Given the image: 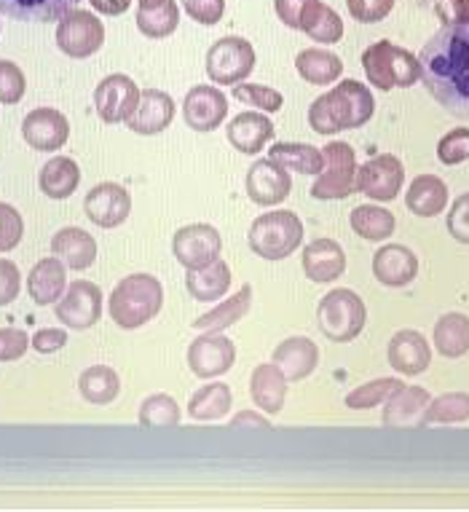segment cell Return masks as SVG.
<instances>
[{
    "label": "cell",
    "instance_id": "1",
    "mask_svg": "<svg viewBox=\"0 0 469 512\" xmlns=\"http://www.w3.org/2000/svg\"><path fill=\"white\" fill-rule=\"evenodd\" d=\"M421 81L448 113L469 118V19H451L419 54Z\"/></svg>",
    "mask_w": 469,
    "mask_h": 512
},
{
    "label": "cell",
    "instance_id": "2",
    "mask_svg": "<svg viewBox=\"0 0 469 512\" xmlns=\"http://www.w3.org/2000/svg\"><path fill=\"white\" fill-rule=\"evenodd\" d=\"M376 100L368 86L346 78L327 94L317 97L309 108V124L319 135H335L344 129H360L373 118Z\"/></svg>",
    "mask_w": 469,
    "mask_h": 512
},
{
    "label": "cell",
    "instance_id": "3",
    "mask_svg": "<svg viewBox=\"0 0 469 512\" xmlns=\"http://www.w3.org/2000/svg\"><path fill=\"white\" fill-rule=\"evenodd\" d=\"M164 285L153 274H129L110 293V317L121 330H137L159 317Z\"/></svg>",
    "mask_w": 469,
    "mask_h": 512
},
{
    "label": "cell",
    "instance_id": "4",
    "mask_svg": "<svg viewBox=\"0 0 469 512\" xmlns=\"http://www.w3.org/2000/svg\"><path fill=\"white\" fill-rule=\"evenodd\" d=\"M362 68L370 86H376L381 92L408 89L421 78L419 57H413L408 49L394 46L392 41L370 43L362 54Z\"/></svg>",
    "mask_w": 469,
    "mask_h": 512
},
{
    "label": "cell",
    "instance_id": "5",
    "mask_svg": "<svg viewBox=\"0 0 469 512\" xmlns=\"http://www.w3.org/2000/svg\"><path fill=\"white\" fill-rule=\"evenodd\" d=\"M250 250L266 261H285L303 242L301 218L290 210L258 215L250 226Z\"/></svg>",
    "mask_w": 469,
    "mask_h": 512
},
{
    "label": "cell",
    "instance_id": "6",
    "mask_svg": "<svg viewBox=\"0 0 469 512\" xmlns=\"http://www.w3.org/2000/svg\"><path fill=\"white\" fill-rule=\"evenodd\" d=\"M368 322V309L360 295L349 290V287H338L319 301L317 309V325L325 333V338L335 344H346L354 341L365 330Z\"/></svg>",
    "mask_w": 469,
    "mask_h": 512
},
{
    "label": "cell",
    "instance_id": "7",
    "mask_svg": "<svg viewBox=\"0 0 469 512\" xmlns=\"http://www.w3.org/2000/svg\"><path fill=\"white\" fill-rule=\"evenodd\" d=\"M325 167L311 185V196L319 202H335L346 199L357 191V153L349 143H327L322 148Z\"/></svg>",
    "mask_w": 469,
    "mask_h": 512
},
{
    "label": "cell",
    "instance_id": "8",
    "mask_svg": "<svg viewBox=\"0 0 469 512\" xmlns=\"http://www.w3.org/2000/svg\"><path fill=\"white\" fill-rule=\"evenodd\" d=\"M207 76L220 86L242 84L255 70V49L242 35H226L207 51Z\"/></svg>",
    "mask_w": 469,
    "mask_h": 512
},
{
    "label": "cell",
    "instance_id": "9",
    "mask_svg": "<svg viewBox=\"0 0 469 512\" xmlns=\"http://www.w3.org/2000/svg\"><path fill=\"white\" fill-rule=\"evenodd\" d=\"M105 43V25L94 17L92 11L73 9L59 19L57 46L67 57L86 59L97 54Z\"/></svg>",
    "mask_w": 469,
    "mask_h": 512
},
{
    "label": "cell",
    "instance_id": "10",
    "mask_svg": "<svg viewBox=\"0 0 469 512\" xmlns=\"http://www.w3.org/2000/svg\"><path fill=\"white\" fill-rule=\"evenodd\" d=\"M220 250H223V239L218 228L210 223H191V226L177 228L172 239V252L185 271L210 266L215 258H220Z\"/></svg>",
    "mask_w": 469,
    "mask_h": 512
},
{
    "label": "cell",
    "instance_id": "11",
    "mask_svg": "<svg viewBox=\"0 0 469 512\" xmlns=\"http://www.w3.org/2000/svg\"><path fill=\"white\" fill-rule=\"evenodd\" d=\"M102 317V290L94 282L76 279L57 301V319L70 330L94 328Z\"/></svg>",
    "mask_w": 469,
    "mask_h": 512
},
{
    "label": "cell",
    "instance_id": "12",
    "mask_svg": "<svg viewBox=\"0 0 469 512\" xmlns=\"http://www.w3.org/2000/svg\"><path fill=\"white\" fill-rule=\"evenodd\" d=\"M405 183V167L392 153H381L357 169V191L373 202H392Z\"/></svg>",
    "mask_w": 469,
    "mask_h": 512
},
{
    "label": "cell",
    "instance_id": "13",
    "mask_svg": "<svg viewBox=\"0 0 469 512\" xmlns=\"http://www.w3.org/2000/svg\"><path fill=\"white\" fill-rule=\"evenodd\" d=\"M140 102V86L124 73L102 78L100 86L94 89V108L105 124H124Z\"/></svg>",
    "mask_w": 469,
    "mask_h": 512
},
{
    "label": "cell",
    "instance_id": "14",
    "mask_svg": "<svg viewBox=\"0 0 469 512\" xmlns=\"http://www.w3.org/2000/svg\"><path fill=\"white\" fill-rule=\"evenodd\" d=\"M236 346L223 333H201L188 346V368L199 378H218L234 368Z\"/></svg>",
    "mask_w": 469,
    "mask_h": 512
},
{
    "label": "cell",
    "instance_id": "15",
    "mask_svg": "<svg viewBox=\"0 0 469 512\" xmlns=\"http://www.w3.org/2000/svg\"><path fill=\"white\" fill-rule=\"evenodd\" d=\"M247 196L260 207H277L293 191V177L277 161L260 159L247 169Z\"/></svg>",
    "mask_w": 469,
    "mask_h": 512
},
{
    "label": "cell",
    "instance_id": "16",
    "mask_svg": "<svg viewBox=\"0 0 469 512\" xmlns=\"http://www.w3.org/2000/svg\"><path fill=\"white\" fill-rule=\"evenodd\" d=\"M228 116V97L218 86H191L185 94L183 118L185 126L193 132H212Z\"/></svg>",
    "mask_w": 469,
    "mask_h": 512
},
{
    "label": "cell",
    "instance_id": "17",
    "mask_svg": "<svg viewBox=\"0 0 469 512\" xmlns=\"http://www.w3.org/2000/svg\"><path fill=\"white\" fill-rule=\"evenodd\" d=\"M86 218L100 228H118L132 212V196L124 185L100 183L84 199Z\"/></svg>",
    "mask_w": 469,
    "mask_h": 512
},
{
    "label": "cell",
    "instance_id": "18",
    "mask_svg": "<svg viewBox=\"0 0 469 512\" xmlns=\"http://www.w3.org/2000/svg\"><path fill=\"white\" fill-rule=\"evenodd\" d=\"M22 137L33 151H59L70 137V124L57 108H35L22 121Z\"/></svg>",
    "mask_w": 469,
    "mask_h": 512
},
{
    "label": "cell",
    "instance_id": "19",
    "mask_svg": "<svg viewBox=\"0 0 469 512\" xmlns=\"http://www.w3.org/2000/svg\"><path fill=\"white\" fill-rule=\"evenodd\" d=\"M389 365L402 376H421L432 365V349L419 330H400L394 333L386 349Z\"/></svg>",
    "mask_w": 469,
    "mask_h": 512
},
{
    "label": "cell",
    "instance_id": "20",
    "mask_svg": "<svg viewBox=\"0 0 469 512\" xmlns=\"http://www.w3.org/2000/svg\"><path fill=\"white\" fill-rule=\"evenodd\" d=\"M172 118H175V100L161 89H145V92H140V102H137V108L126 124L134 135L151 137L164 132L172 124Z\"/></svg>",
    "mask_w": 469,
    "mask_h": 512
},
{
    "label": "cell",
    "instance_id": "21",
    "mask_svg": "<svg viewBox=\"0 0 469 512\" xmlns=\"http://www.w3.org/2000/svg\"><path fill=\"white\" fill-rule=\"evenodd\" d=\"M373 274L386 287H408L419 277V258L405 244H386L373 255Z\"/></svg>",
    "mask_w": 469,
    "mask_h": 512
},
{
    "label": "cell",
    "instance_id": "22",
    "mask_svg": "<svg viewBox=\"0 0 469 512\" xmlns=\"http://www.w3.org/2000/svg\"><path fill=\"white\" fill-rule=\"evenodd\" d=\"M303 271L311 282L327 285L344 277L346 252L335 239H314L303 247Z\"/></svg>",
    "mask_w": 469,
    "mask_h": 512
},
{
    "label": "cell",
    "instance_id": "23",
    "mask_svg": "<svg viewBox=\"0 0 469 512\" xmlns=\"http://www.w3.org/2000/svg\"><path fill=\"white\" fill-rule=\"evenodd\" d=\"M252 403L268 416H277L285 408L287 376L279 370L277 362H260L250 376Z\"/></svg>",
    "mask_w": 469,
    "mask_h": 512
},
{
    "label": "cell",
    "instance_id": "24",
    "mask_svg": "<svg viewBox=\"0 0 469 512\" xmlns=\"http://www.w3.org/2000/svg\"><path fill=\"white\" fill-rule=\"evenodd\" d=\"M51 252L54 258L65 263L67 269L86 271L97 261V242L89 231L78 226L59 228L54 239H51Z\"/></svg>",
    "mask_w": 469,
    "mask_h": 512
},
{
    "label": "cell",
    "instance_id": "25",
    "mask_svg": "<svg viewBox=\"0 0 469 512\" xmlns=\"http://www.w3.org/2000/svg\"><path fill=\"white\" fill-rule=\"evenodd\" d=\"M429 392L424 387H405L402 384L384 408V424L386 427H424V413L429 408Z\"/></svg>",
    "mask_w": 469,
    "mask_h": 512
},
{
    "label": "cell",
    "instance_id": "26",
    "mask_svg": "<svg viewBox=\"0 0 469 512\" xmlns=\"http://www.w3.org/2000/svg\"><path fill=\"white\" fill-rule=\"evenodd\" d=\"M228 143L234 145L239 153H260L266 148V143L274 137V124L266 113H239L228 121Z\"/></svg>",
    "mask_w": 469,
    "mask_h": 512
},
{
    "label": "cell",
    "instance_id": "27",
    "mask_svg": "<svg viewBox=\"0 0 469 512\" xmlns=\"http://www.w3.org/2000/svg\"><path fill=\"white\" fill-rule=\"evenodd\" d=\"M274 362L285 373L287 381H303L317 370L319 349L311 338L293 336L274 349Z\"/></svg>",
    "mask_w": 469,
    "mask_h": 512
},
{
    "label": "cell",
    "instance_id": "28",
    "mask_svg": "<svg viewBox=\"0 0 469 512\" xmlns=\"http://www.w3.org/2000/svg\"><path fill=\"white\" fill-rule=\"evenodd\" d=\"M67 290V266L59 258H43L27 277V293L38 306L57 303Z\"/></svg>",
    "mask_w": 469,
    "mask_h": 512
},
{
    "label": "cell",
    "instance_id": "29",
    "mask_svg": "<svg viewBox=\"0 0 469 512\" xmlns=\"http://www.w3.org/2000/svg\"><path fill=\"white\" fill-rule=\"evenodd\" d=\"M185 287L193 295V301L215 303L226 298L228 287H231V269L223 258H215L210 266L204 269H193L185 274Z\"/></svg>",
    "mask_w": 469,
    "mask_h": 512
},
{
    "label": "cell",
    "instance_id": "30",
    "mask_svg": "<svg viewBox=\"0 0 469 512\" xmlns=\"http://www.w3.org/2000/svg\"><path fill=\"white\" fill-rule=\"evenodd\" d=\"M405 204L413 215L419 218H435L443 215L448 207V185L437 175H419L408 185V194H405Z\"/></svg>",
    "mask_w": 469,
    "mask_h": 512
},
{
    "label": "cell",
    "instance_id": "31",
    "mask_svg": "<svg viewBox=\"0 0 469 512\" xmlns=\"http://www.w3.org/2000/svg\"><path fill=\"white\" fill-rule=\"evenodd\" d=\"M252 306V287L244 285L239 293L228 295V301L220 298V303L215 309H210L207 314H201L196 322H193V328L201 330V333H223L236 322H242L247 314H250Z\"/></svg>",
    "mask_w": 469,
    "mask_h": 512
},
{
    "label": "cell",
    "instance_id": "32",
    "mask_svg": "<svg viewBox=\"0 0 469 512\" xmlns=\"http://www.w3.org/2000/svg\"><path fill=\"white\" fill-rule=\"evenodd\" d=\"M78 183H81V169L70 156H54L41 167L38 185L49 199H70L76 194Z\"/></svg>",
    "mask_w": 469,
    "mask_h": 512
},
{
    "label": "cell",
    "instance_id": "33",
    "mask_svg": "<svg viewBox=\"0 0 469 512\" xmlns=\"http://www.w3.org/2000/svg\"><path fill=\"white\" fill-rule=\"evenodd\" d=\"M78 6V0H0V14L17 22H57Z\"/></svg>",
    "mask_w": 469,
    "mask_h": 512
},
{
    "label": "cell",
    "instance_id": "34",
    "mask_svg": "<svg viewBox=\"0 0 469 512\" xmlns=\"http://www.w3.org/2000/svg\"><path fill=\"white\" fill-rule=\"evenodd\" d=\"M295 70L303 81H309L314 86H327L341 78L344 73V62L341 57H335L333 51L327 49H303L295 57Z\"/></svg>",
    "mask_w": 469,
    "mask_h": 512
},
{
    "label": "cell",
    "instance_id": "35",
    "mask_svg": "<svg viewBox=\"0 0 469 512\" xmlns=\"http://www.w3.org/2000/svg\"><path fill=\"white\" fill-rule=\"evenodd\" d=\"M435 346L437 352L448 360H459L469 354V317L451 311L435 322Z\"/></svg>",
    "mask_w": 469,
    "mask_h": 512
},
{
    "label": "cell",
    "instance_id": "36",
    "mask_svg": "<svg viewBox=\"0 0 469 512\" xmlns=\"http://www.w3.org/2000/svg\"><path fill=\"white\" fill-rule=\"evenodd\" d=\"M268 159L277 161L287 172H298V175H319L325 167L322 151L306 143H274L268 151Z\"/></svg>",
    "mask_w": 469,
    "mask_h": 512
},
{
    "label": "cell",
    "instance_id": "37",
    "mask_svg": "<svg viewBox=\"0 0 469 512\" xmlns=\"http://www.w3.org/2000/svg\"><path fill=\"white\" fill-rule=\"evenodd\" d=\"M234 405V395L223 381L207 384L193 392L191 403H188V416L196 421H220L226 419L228 411Z\"/></svg>",
    "mask_w": 469,
    "mask_h": 512
},
{
    "label": "cell",
    "instance_id": "38",
    "mask_svg": "<svg viewBox=\"0 0 469 512\" xmlns=\"http://www.w3.org/2000/svg\"><path fill=\"white\" fill-rule=\"evenodd\" d=\"M78 392H81L86 403L110 405L121 392V378L108 365H92L78 378Z\"/></svg>",
    "mask_w": 469,
    "mask_h": 512
},
{
    "label": "cell",
    "instance_id": "39",
    "mask_svg": "<svg viewBox=\"0 0 469 512\" xmlns=\"http://www.w3.org/2000/svg\"><path fill=\"white\" fill-rule=\"evenodd\" d=\"M301 30L309 35L314 43H338L344 38V22L335 14L330 6H325L322 0H314L309 11L303 14Z\"/></svg>",
    "mask_w": 469,
    "mask_h": 512
},
{
    "label": "cell",
    "instance_id": "40",
    "mask_svg": "<svg viewBox=\"0 0 469 512\" xmlns=\"http://www.w3.org/2000/svg\"><path fill=\"white\" fill-rule=\"evenodd\" d=\"M349 223H352L354 234L368 239V242H384L394 234V215L384 207H376V204H362V207H354L352 215H349Z\"/></svg>",
    "mask_w": 469,
    "mask_h": 512
},
{
    "label": "cell",
    "instance_id": "41",
    "mask_svg": "<svg viewBox=\"0 0 469 512\" xmlns=\"http://www.w3.org/2000/svg\"><path fill=\"white\" fill-rule=\"evenodd\" d=\"M180 25V6L175 0H164L153 9H137V30L148 38H167Z\"/></svg>",
    "mask_w": 469,
    "mask_h": 512
},
{
    "label": "cell",
    "instance_id": "42",
    "mask_svg": "<svg viewBox=\"0 0 469 512\" xmlns=\"http://www.w3.org/2000/svg\"><path fill=\"white\" fill-rule=\"evenodd\" d=\"M140 424L148 429H169L177 427L183 413H180V405L172 395H151L145 397L143 405H140Z\"/></svg>",
    "mask_w": 469,
    "mask_h": 512
},
{
    "label": "cell",
    "instance_id": "43",
    "mask_svg": "<svg viewBox=\"0 0 469 512\" xmlns=\"http://www.w3.org/2000/svg\"><path fill=\"white\" fill-rule=\"evenodd\" d=\"M469 421V395L467 392H448L435 400H429L424 413V427L427 424H461Z\"/></svg>",
    "mask_w": 469,
    "mask_h": 512
},
{
    "label": "cell",
    "instance_id": "44",
    "mask_svg": "<svg viewBox=\"0 0 469 512\" xmlns=\"http://www.w3.org/2000/svg\"><path fill=\"white\" fill-rule=\"evenodd\" d=\"M400 387V378H376V381H368V384H362V387L352 389L346 395V408H352V411H370V408L386 403Z\"/></svg>",
    "mask_w": 469,
    "mask_h": 512
},
{
    "label": "cell",
    "instance_id": "45",
    "mask_svg": "<svg viewBox=\"0 0 469 512\" xmlns=\"http://www.w3.org/2000/svg\"><path fill=\"white\" fill-rule=\"evenodd\" d=\"M234 97L244 105H250V108H258L260 113H277L285 105V97L277 89L263 84H244V81L234 86Z\"/></svg>",
    "mask_w": 469,
    "mask_h": 512
},
{
    "label": "cell",
    "instance_id": "46",
    "mask_svg": "<svg viewBox=\"0 0 469 512\" xmlns=\"http://www.w3.org/2000/svg\"><path fill=\"white\" fill-rule=\"evenodd\" d=\"M437 159L443 161L445 167H456L469 161V129H451L448 135L437 143Z\"/></svg>",
    "mask_w": 469,
    "mask_h": 512
},
{
    "label": "cell",
    "instance_id": "47",
    "mask_svg": "<svg viewBox=\"0 0 469 512\" xmlns=\"http://www.w3.org/2000/svg\"><path fill=\"white\" fill-rule=\"evenodd\" d=\"M27 81L25 73L11 59H0V102L3 105H17L25 97Z\"/></svg>",
    "mask_w": 469,
    "mask_h": 512
},
{
    "label": "cell",
    "instance_id": "48",
    "mask_svg": "<svg viewBox=\"0 0 469 512\" xmlns=\"http://www.w3.org/2000/svg\"><path fill=\"white\" fill-rule=\"evenodd\" d=\"M25 236V220L17 207L0 202V252H11Z\"/></svg>",
    "mask_w": 469,
    "mask_h": 512
},
{
    "label": "cell",
    "instance_id": "49",
    "mask_svg": "<svg viewBox=\"0 0 469 512\" xmlns=\"http://www.w3.org/2000/svg\"><path fill=\"white\" fill-rule=\"evenodd\" d=\"M346 6H349V14L357 22H362V25H376V22H381V19L392 14L394 0H346Z\"/></svg>",
    "mask_w": 469,
    "mask_h": 512
},
{
    "label": "cell",
    "instance_id": "50",
    "mask_svg": "<svg viewBox=\"0 0 469 512\" xmlns=\"http://www.w3.org/2000/svg\"><path fill=\"white\" fill-rule=\"evenodd\" d=\"M185 14L199 25H218L226 14V0H183Z\"/></svg>",
    "mask_w": 469,
    "mask_h": 512
},
{
    "label": "cell",
    "instance_id": "51",
    "mask_svg": "<svg viewBox=\"0 0 469 512\" xmlns=\"http://www.w3.org/2000/svg\"><path fill=\"white\" fill-rule=\"evenodd\" d=\"M30 349V336L19 328H0V362L22 360Z\"/></svg>",
    "mask_w": 469,
    "mask_h": 512
},
{
    "label": "cell",
    "instance_id": "52",
    "mask_svg": "<svg viewBox=\"0 0 469 512\" xmlns=\"http://www.w3.org/2000/svg\"><path fill=\"white\" fill-rule=\"evenodd\" d=\"M448 234L461 244H469V194H461L448 215Z\"/></svg>",
    "mask_w": 469,
    "mask_h": 512
},
{
    "label": "cell",
    "instance_id": "53",
    "mask_svg": "<svg viewBox=\"0 0 469 512\" xmlns=\"http://www.w3.org/2000/svg\"><path fill=\"white\" fill-rule=\"evenodd\" d=\"M19 290H22V274H19L17 263L0 258V306L17 301Z\"/></svg>",
    "mask_w": 469,
    "mask_h": 512
},
{
    "label": "cell",
    "instance_id": "54",
    "mask_svg": "<svg viewBox=\"0 0 469 512\" xmlns=\"http://www.w3.org/2000/svg\"><path fill=\"white\" fill-rule=\"evenodd\" d=\"M314 0H274V9H277V17L285 22L287 27L293 30H301L303 14L309 11V6Z\"/></svg>",
    "mask_w": 469,
    "mask_h": 512
},
{
    "label": "cell",
    "instance_id": "55",
    "mask_svg": "<svg viewBox=\"0 0 469 512\" xmlns=\"http://www.w3.org/2000/svg\"><path fill=\"white\" fill-rule=\"evenodd\" d=\"M65 344H67V333L62 328H43L30 338V346H33L38 354H54L59 352Z\"/></svg>",
    "mask_w": 469,
    "mask_h": 512
},
{
    "label": "cell",
    "instance_id": "56",
    "mask_svg": "<svg viewBox=\"0 0 469 512\" xmlns=\"http://www.w3.org/2000/svg\"><path fill=\"white\" fill-rule=\"evenodd\" d=\"M89 3L94 6V11H100L105 17H118L132 6V0H89Z\"/></svg>",
    "mask_w": 469,
    "mask_h": 512
},
{
    "label": "cell",
    "instance_id": "57",
    "mask_svg": "<svg viewBox=\"0 0 469 512\" xmlns=\"http://www.w3.org/2000/svg\"><path fill=\"white\" fill-rule=\"evenodd\" d=\"M242 424H252V427H260L266 429L271 421L266 419V416H260V413H252V411H242L236 413L234 419H231V427H242Z\"/></svg>",
    "mask_w": 469,
    "mask_h": 512
},
{
    "label": "cell",
    "instance_id": "58",
    "mask_svg": "<svg viewBox=\"0 0 469 512\" xmlns=\"http://www.w3.org/2000/svg\"><path fill=\"white\" fill-rule=\"evenodd\" d=\"M453 19H469V0H453Z\"/></svg>",
    "mask_w": 469,
    "mask_h": 512
},
{
    "label": "cell",
    "instance_id": "59",
    "mask_svg": "<svg viewBox=\"0 0 469 512\" xmlns=\"http://www.w3.org/2000/svg\"><path fill=\"white\" fill-rule=\"evenodd\" d=\"M140 3V9H153V6H161L164 0H137Z\"/></svg>",
    "mask_w": 469,
    "mask_h": 512
}]
</instances>
